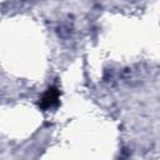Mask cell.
<instances>
[{
  "label": "cell",
  "mask_w": 160,
  "mask_h": 160,
  "mask_svg": "<svg viewBox=\"0 0 160 160\" xmlns=\"http://www.w3.org/2000/svg\"><path fill=\"white\" fill-rule=\"evenodd\" d=\"M58 102H59V90L56 88H50L42 95L40 100V108L44 110H48V109L56 106Z\"/></svg>",
  "instance_id": "1"
}]
</instances>
